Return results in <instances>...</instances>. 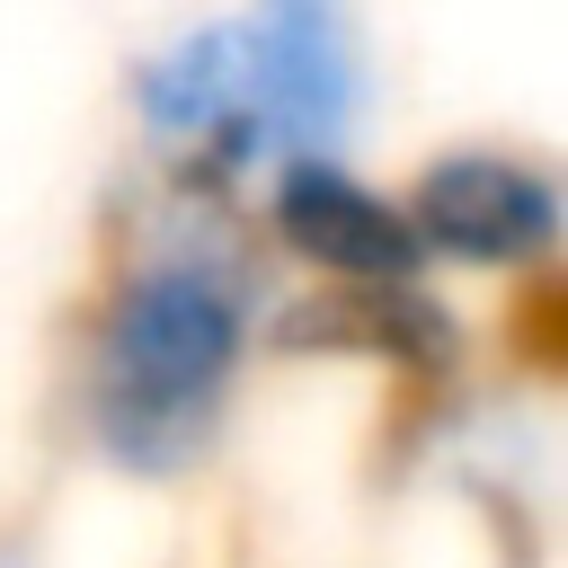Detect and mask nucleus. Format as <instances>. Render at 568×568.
Instances as JSON below:
<instances>
[{
  "instance_id": "f257e3e1",
  "label": "nucleus",
  "mask_w": 568,
  "mask_h": 568,
  "mask_svg": "<svg viewBox=\"0 0 568 568\" xmlns=\"http://www.w3.org/2000/svg\"><path fill=\"white\" fill-rule=\"evenodd\" d=\"M284 275L240 204L133 186L71 328V435L115 479H195L275 346Z\"/></svg>"
},
{
  "instance_id": "f03ea898",
  "label": "nucleus",
  "mask_w": 568,
  "mask_h": 568,
  "mask_svg": "<svg viewBox=\"0 0 568 568\" xmlns=\"http://www.w3.org/2000/svg\"><path fill=\"white\" fill-rule=\"evenodd\" d=\"M222 27L257 178L293 160H364L382 124V44L364 0H222Z\"/></svg>"
},
{
  "instance_id": "7ed1b4c3",
  "label": "nucleus",
  "mask_w": 568,
  "mask_h": 568,
  "mask_svg": "<svg viewBox=\"0 0 568 568\" xmlns=\"http://www.w3.org/2000/svg\"><path fill=\"white\" fill-rule=\"evenodd\" d=\"M399 213L426 275H479V284H550L568 240V186L550 151L497 133L426 151L399 178Z\"/></svg>"
},
{
  "instance_id": "20e7f679",
  "label": "nucleus",
  "mask_w": 568,
  "mask_h": 568,
  "mask_svg": "<svg viewBox=\"0 0 568 568\" xmlns=\"http://www.w3.org/2000/svg\"><path fill=\"white\" fill-rule=\"evenodd\" d=\"M248 231L275 257V275H302V293H399V284H435L399 186H382L364 160H293L275 178L248 186Z\"/></svg>"
}]
</instances>
